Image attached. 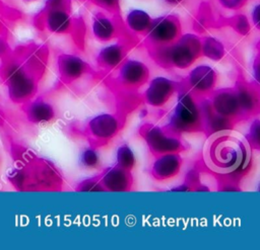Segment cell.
I'll return each mask as SVG.
<instances>
[{
    "label": "cell",
    "instance_id": "obj_25",
    "mask_svg": "<svg viewBox=\"0 0 260 250\" xmlns=\"http://www.w3.org/2000/svg\"><path fill=\"white\" fill-rule=\"evenodd\" d=\"M245 139L247 140L249 145L252 146V148L259 149V120H258V118H256L252 122V124L249 129V133Z\"/></svg>",
    "mask_w": 260,
    "mask_h": 250
},
{
    "label": "cell",
    "instance_id": "obj_15",
    "mask_svg": "<svg viewBox=\"0 0 260 250\" xmlns=\"http://www.w3.org/2000/svg\"><path fill=\"white\" fill-rule=\"evenodd\" d=\"M92 34L100 41H109L116 37L118 26L114 19L103 12L96 13L92 18Z\"/></svg>",
    "mask_w": 260,
    "mask_h": 250
},
{
    "label": "cell",
    "instance_id": "obj_16",
    "mask_svg": "<svg viewBox=\"0 0 260 250\" xmlns=\"http://www.w3.org/2000/svg\"><path fill=\"white\" fill-rule=\"evenodd\" d=\"M46 25L52 32L66 33L72 28V18L66 8H49Z\"/></svg>",
    "mask_w": 260,
    "mask_h": 250
},
{
    "label": "cell",
    "instance_id": "obj_27",
    "mask_svg": "<svg viewBox=\"0 0 260 250\" xmlns=\"http://www.w3.org/2000/svg\"><path fill=\"white\" fill-rule=\"evenodd\" d=\"M100 7L109 11H115L119 7V0H92Z\"/></svg>",
    "mask_w": 260,
    "mask_h": 250
},
{
    "label": "cell",
    "instance_id": "obj_4",
    "mask_svg": "<svg viewBox=\"0 0 260 250\" xmlns=\"http://www.w3.org/2000/svg\"><path fill=\"white\" fill-rule=\"evenodd\" d=\"M139 133L149 151L156 157L167 153H180L186 149L178 135L168 132L165 128L146 123L141 127Z\"/></svg>",
    "mask_w": 260,
    "mask_h": 250
},
{
    "label": "cell",
    "instance_id": "obj_9",
    "mask_svg": "<svg viewBox=\"0 0 260 250\" xmlns=\"http://www.w3.org/2000/svg\"><path fill=\"white\" fill-rule=\"evenodd\" d=\"M179 89V84L166 77H155L150 82L144 92V101L153 106H164Z\"/></svg>",
    "mask_w": 260,
    "mask_h": 250
},
{
    "label": "cell",
    "instance_id": "obj_21",
    "mask_svg": "<svg viewBox=\"0 0 260 250\" xmlns=\"http://www.w3.org/2000/svg\"><path fill=\"white\" fill-rule=\"evenodd\" d=\"M29 118L35 122H47L54 118L53 107L44 101H37L29 107Z\"/></svg>",
    "mask_w": 260,
    "mask_h": 250
},
{
    "label": "cell",
    "instance_id": "obj_29",
    "mask_svg": "<svg viewBox=\"0 0 260 250\" xmlns=\"http://www.w3.org/2000/svg\"><path fill=\"white\" fill-rule=\"evenodd\" d=\"M259 11H260V5H259V3H257V4L253 7L252 12H251L252 22H253V24H254L257 28H259V20H260V18H259Z\"/></svg>",
    "mask_w": 260,
    "mask_h": 250
},
{
    "label": "cell",
    "instance_id": "obj_3",
    "mask_svg": "<svg viewBox=\"0 0 260 250\" xmlns=\"http://www.w3.org/2000/svg\"><path fill=\"white\" fill-rule=\"evenodd\" d=\"M165 129L175 135L203 131V116L199 102L188 89L179 92L178 102Z\"/></svg>",
    "mask_w": 260,
    "mask_h": 250
},
{
    "label": "cell",
    "instance_id": "obj_11",
    "mask_svg": "<svg viewBox=\"0 0 260 250\" xmlns=\"http://www.w3.org/2000/svg\"><path fill=\"white\" fill-rule=\"evenodd\" d=\"M99 177L104 189L108 191H128L133 184L131 171L125 170L118 165L105 168Z\"/></svg>",
    "mask_w": 260,
    "mask_h": 250
},
{
    "label": "cell",
    "instance_id": "obj_24",
    "mask_svg": "<svg viewBox=\"0 0 260 250\" xmlns=\"http://www.w3.org/2000/svg\"><path fill=\"white\" fill-rule=\"evenodd\" d=\"M76 189L79 191H105L99 176L81 181Z\"/></svg>",
    "mask_w": 260,
    "mask_h": 250
},
{
    "label": "cell",
    "instance_id": "obj_30",
    "mask_svg": "<svg viewBox=\"0 0 260 250\" xmlns=\"http://www.w3.org/2000/svg\"><path fill=\"white\" fill-rule=\"evenodd\" d=\"M49 8H65L66 0H48Z\"/></svg>",
    "mask_w": 260,
    "mask_h": 250
},
{
    "label": "cell",
    "instance_id": "obj_7",
    "mask_svg": "<svg viewBox=\"0 0 260 250\" xmlns=\"http://www.w3.org/2000/svg\"><path fill=\"white\" fill-rule=\"evenodd\" d=\"M149 78L148 67L137 60H124L119 66L117 80L126 89L133 90L144 85Z\"/></svg>",
    "mask_w": 260,
    "mask_h": 250
},
{
    "label": "cell",
    "instance_id": "obj_17",
    "mask_svg": "<svg viewBox=\"0 0 260 250\" xmlns=\"http://www.w3.org/2000/svg\"><path fill=\"white\" fill-rule=\"evenodd\" d=\"M9 81L11 93L16 97H26L34 91V81L16 66L12 67L9 71Z\"/></svg>",
    "mask_w": 260,
    "mask_h": 250
},
{
    "label": "cell",
    "instance_id": "obj_23",
    "mask_svg": "<svg viewBox=\"0 0 260 250\" xmlns=\"http://www.w3.org/2000/svg\"><path fill=\"white\" fill-rule=\"evenodd\" d=\"M79 163L83 168L86 169H98L101 165V159L99 153L93 147L84 149L79 158Z\"/></svg>",
    "mask_w": 260,
    "mask_h": 250
},
{
    "label": "cell",
    "instance_id": "obj_14",
    "mask_svg": "<svg viewBox=\"0 0 260 250\" xmlns=\"http://www.w3.org/2000/svg\"><path fill=\"white\" fill-rule=\"evenodd\" d=\"M126 47L122 44H112L104 47L96 56L98 65L105 70L119 67L126 57Z\"/></svg>",
    "mask_w": 260,
    "mask_h": 250
},
{
    "label": "cell",
    "instance_id": "obj_31",
    "mask_svg": "<svg viewBox=\"0 0 260 250\" xmlns=\"http://www.w3.org/2000/svg\"><path fill=\"white\" fill-rule=\"evenodd\" d=\"M165 1L171 5H176V4H179L182 0H165Z\"/></svg>",
    "mask_w": 260,
    "mask_h": 250
},
{
    "label": "cell",
    "instance_id": "obj_12",
    "mask_svg": "<svg viewBox=\"0 0 260 250\" xmlns=\"http://www.w3.org/2000/svg\"><path fill=\"white\" fill-rule=\"evenodd\" d=\"M183 160L179 153H167L156 157L151 166V175L155 180L164 181L174 178L181 170Z\"/></svg>",
    "mask_w": 260,
    "mask_h": 250
},
{
    "label": "cell",
    "instance_id": "obj_18",
    "mask_svg": "<svg viewBox=\"0 0 260 250\" xmlns=\"http://www.w3.org/2000/svg\"><path fill=\"white\" fill-rule=\"evenodd\" d=\"M236 93L240 108L244 115H253L258 112L259 109V94L253 88L248 85L241 84L236 88Z\"/></svg>",
    "mask_w": 260,
    "mask_h": 250
},
{
    "label": "cell",
    "instance_id": "obj_20",
    "mask_svg": "<svg viewBox=\"0 0 260 250\" xmlns=\"http://www.w3.org/2000/svg\"><path fill=\"white\" fill-rule=\"evenodd\" d=\"M224 55L225 49L219 39L213 36H207L201 39V56L212 61H219Z\"/></svg>",
    "mask_w": 260,
    "mask_h": 250
},
{
    "label": "cell",
    "instance_id": "obj_19",
    "mask_svg": "<svg viewBox=\"0 0 260 250\" xmlns=\"http://www.w3.org/2000/svg\"><path fill=\"white\" fill-rule=\"evenodd\" d=\"M152 18L150 15L142 9H132L126 15L127 27L138 34H145L150 26Z\"/></svg>",
    "mask_w": 260,
    "mask_h": 250
},
{
    "label": "cell",
    "instance_id": "obj_8",
    "mask_svg": "<svg viewBox=\"0 0 260 250\" xmlns=\"http://www.w3.org/2000/svg\"><path fill=\"white\" fill-rule=\"evenodd\" d=\"M217 82V74L208 65H199L192 69L186 79L187 89L195 96L209 95Z\"/></svg>",
    "mask_w": 260,
    "mask_h": 250
},
{
    "label": "cell",
    "instance_id": "obj_10",
    "mask_svg": "<svg viewBox=\"0 0 260 250\" xmlns=\"http://www.w3.org/2000/svg\"><path fill=\"white\" fill-rule=\"evenodd\" d=\"M210 104L217 114L239 119L243 116L235 89H221L210 94Z\"/></svg>",
    "mask_w": 260,
    "mask_h": 250
},
{
    "label": "cell",
    "instance_id": "obj_1",
    "mask_svg": "<svg viewBox=\"0 0 260 250\" xmlns=\"http://www.w3.org/2000/svg\"><path fill=\"white\" fill-rule=\"evenodd\" d=\"M207 168L218 175H243L249 168L251 147L247 140L231 131L210 135L204 150Z\"/></svg>",
    "mask_w": 260,
    "mask_h": 250
},
{
    "label": "cell",
    "instance_id": "obj_2",
    "mask_svg": "<svg viewBox=\"0 0 260 250\" xmlns=\"http://www.w3.org/2000/svg\"><path fill=\"white\" fill-rule=\"evenodd\" d=\"M155 61L164 67L187 69L201 56V38L193 33L181 34L171 45L152 49Z\"/></svg>",
    "mask_w": 260,
    "mask_h": 250
},
{
    "label": "cell",
    "instance_id": "obj_28",
    "mask_svg": "<svg viewBox=\"0 0 260 250\" xmlns=\"http://www.w3.org/2000/svg\"><path fill=\"white\" fill-rule=\"evenodd\" d=\"M218 1L223 8L230 9V10H237L241 8L246 2V0H218Z\"/></svg>",
    "mask_w": 260,
    "mask_h": 250
},
{
    "label": "cell",
    "instance_id": "obj_26",
    "mask_svg": "<svg viewBox=\"0 0 260 250\" xmlns=\"http://www.w3.org/2000/svg\"><path fill=\"white\" fill-rule=\"evenodd\" d=\"M233 26L242 35L247 34L251 28L250 22H249L248 18L246 17V15H244V14H239L234 18Z\"/></svg>",
    "mask_w": 260,
    "mask_h": 250
},
{
    "label": "cell",
    "instance_id": "obj_13",
    "mask_svg": "<svg viewBox=\"0 0 260 250\" xmlns=\"http://www.w3.org/2000/svg\"><path fill=\"white\" fill-rule=\"evenodd\" d=\"M59 72L66 82H72L79 79L88 71V65L78 56L64 54L58 60Z\"/></svg>",
    "mask_w": 260,
    "mask_h": 250
},
{
    "label": "cell",
    "instance_id": "obj_22",
    "mask_svg": "<svg viewBox=\"0 0 260 250\" xmlns=\"http://www.w3.org/2000/svg\"><path fill=\"white\" fill-rule=\"evenodd\" d=\"M117 164L119 167L131 171L136 164V159L133 151L127 144L121 145L117 150Z\"/></svg>",
    "mask_w": 260,
    "mask_h": 250
},
{
    "label": "cell",
    "instance_id": "obj_6",
    "mask_svg": "<svg viewBox=\"0 0 260 250\" xmlns=\"http://www.w3.org/2000/svg\"><path fill=\"white\" fill-rule=\"evenodd\" d=\"M120 130L119 119L110 113H102L91 118L86 127L87 136L95 142V146L107 144Z\"/></svg>",
    "mask_w": 260,
    "mask_h": 250
},
{
    "label": "cell",
    "instance_id": "obj_5",
    "mask_svg": "<svg viewBox=\"0 0 260 250\" xmlns=\"http://www.w3.org/2000/svg\"><path fill=\"white\" fill-rule=\"evenodd\" d=\"M181 32L182 29L179 18L169 14L152 18L145 34L148 44L154 49L173 44L180 37Z\"/></svg>",
    "mask_w": 260,
    "mask_h": 250
}]
</instances>
